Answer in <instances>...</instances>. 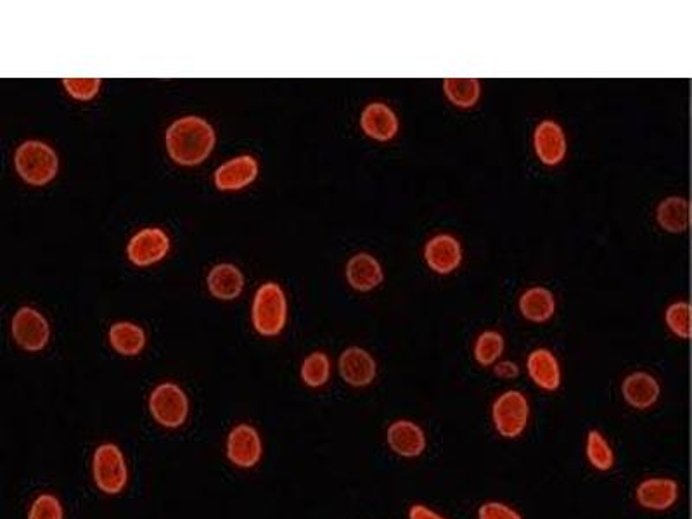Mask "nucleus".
I'll return each mask as SVG.
<instances>
[{"instance_id":"7","label":"nucleus","mask_w":692,"mask_h":519,"mask_svg":"<svg viewBox=\"0 0 692 519\" xmlns=\"http://www.w3.org/2000/svg\"><path fill=\"white\" fill-rule=\"evenodd\" d=\"M263 438L257 426L239 423L232 426L225 438V457L234 468L253 469L263 459Z\"/></svg>"},{"instance_id":"33","label":"nucleus","mask_w":692,"mask_h":519,"mask_svg":"<svg viewBox=\"0 0 692 519\" xmlns=\"http://www.w3.org/2000/svg\"><path fill=\"white\" fill-rule=\"evenodd\" d=\"M494 372L497 378L514 379L519 374V367L518 364H514L511 360H504V362H499L494 367Z\"/></svg>"},{"instance_id":"18","label":"nucleus","mask_w":692,"mask_h":519,"mask_svg":"<svg viewBox=\"0 0 692 519\" xmlns=\"http://www.w3.org/2000/svg\"><path fill=\"white\" fill-rule=\"evenodd\" d=\"M526 369L533 383L545 391H556L561 386V367L556 355L547 348H537L526 360Z\"/></svg>"},{"instance_id":"15","label":"nucleus","mask_w":692,"mask_h":519,"mask_svg":"<svg viewBox=\"0 0 692 519\" xmlns=\"http://www.w3.org/2000/svg\"><path fill=\"white\" fill-rule=\"evenodd\" d=\"M258 175V163L253 156H238L229 160L215 170L213 180L220 191H239L255 182Z\"/></svg>"},{"instance_id":"13","label":"nucleus","mask_w":692,"mask_h":519,"mask_svg":"<svg viewBox=\"0 0 692 519\" xmlns=\"http://www.w3.org/2000/svg\"><path fill=\"white\" fill-rule=\"evenodd\" d=\"M623 400L632 409L637 411H648L658 400H660L661 386L658 379L654 378L649 372H632L630 376L623 379L622 383Z\"/></svg>"},{"instance_id":"4","label":"nucleus","mask_w":692,"mask_h":519,"mask_svg":"<svg viewBox=\"0 0 692 519\" xmlns=\"http://www.w3.org/2000/svg\"><path fill=\"white\" fill-rule=\"evenodd\" d=\"M14 167L26 184L42 187L58 175V154L45 142L26 141L16 149Z\"/></svg>"},{"instance_id":"1","label":"nucleus","mask_w":692,"mask_h":519,"mask_svg":"<svg viewBox=\"0 0 692 519\" xmlns=\"http://www.w3.org/2000/svg\"><path fill=\"white\" fill-rule=\"evenodd\" d=\"M168 154L182 167H196L212 154L215 130L199 116H184L170 125L165 135Z\"/></svg>"},{"instance_id":"20","label":"nucleus","mask_w":692,"mask_h":519,"mask_svg":"<svg viewBox=\"0 0 692 519\" xmlns=\"http://www.w3.org/2000/svg\"><path fill=\"white\" fill-rule=\"evenodd\" d=\"M206 284L215 298L229 302L243 293L244 277L236 265L218 263L210 270Z\"/></svg>"},{"instance_id":"16","label":"nucleus","mask_w":692,"mask_h":519,"mask_svg":"<svg viewBox=\"0 0 692 519\" xmlns=\"http://www.w3.org/2000/svg\"><path fill=\"white\" fill-rule=\"evenodd\" d=\"M533 146L544 165L547 167L559 165L566 154V137H564L563 129L552 120L539 123V127L533 134Z\"/></svg>"},{"instance_id":"32","label":"nucleus","mask_w":692,"mask_h":519,"mask_svg":"<svg viewBox=\"0 0 692 519\" xmlns=\"http://www.w3.org/2000/svg\"><path fill=\"white\" fill-rule=\"evenodd\" d=\"M409 519H447L440 513L433 511L431 507L424 506V504H414L409 509Z\"/></svg>"},{"instance_id":"14","label":"nucleus","mask_w":692,"mask_h":519,"mask_svg":"<svg viewBox=\"0 0 692 519\" xmlns=\"http://www.w3.org/2000/svg\"><path fill=\"white\" fill-rule=\"evenodd\" d=\"M424 258L428 267L435 270L436 274L447 276L461 265V243L449 234H438L426 244Z\"/></svg>"},{"instance_id":"10","label":"nucleus","mask_w":692,"mask_h":519,"mask_svg":"<svg viewBox=\"0 0 692 519\" xmlns=\"http://www.w3.org/2000/svg\"><path fill=\"white\" fill-rule=\"evenodd\" d=\"M386 443L393 454L404 459H417L424 454L428 440L419 424L409 419H398L386 430Z\"/></svg>"},{"instance_id":"19","label":"nucleus","mask_w":692,"mask_h":519,"mask_svg":"<svg viewBox=\"0 0 692 519\" xmlns=\"http://www.w3.org/2000/svg\"><path fill=\"white\" fill-rule=\"evenodd\" d=\"M381 263L369 253H359L346 263V279L357 291H371L383 282Z\"/></svg>"},{"instance_id":"30","label":"nucleus","mask_w":692,"mask_h":519,"mask_svg":"<svg viewBox=\"0 0 692 519\" xmlns=\"http://www.w3.org/2000/svg\"><path fill=\"white\" fill-rule=\"evenodd\" d=\"M63 85L73 99L90 101L101 89V80L99 78H65Z\"/></svg>"},{"instance_id":"29","label":"nucleus","mask_w":692,"mask_h":519,"mask_svg":"<svg viewBox=\"0 0 692 519\" xmlns=\"http://www.w3.org/2000/svg\"><path fill=\"white\" fill-rule=\"evenodd\" d=\"M665 321L675 336L682 340L692 338V307L687 302H677L667 308Z\"/></svg>"},{"instance_id":"28","label":"nucleus","mask_w":692,"mask_h":519,"mask_svg":"<svg viewBox=\"0 0 692 519\" xmlns=\"http://www.w3.org/2000/svg\"><path fill=\"white\" fill-rule=\"evenodd\" d=\"M26 519H65V507L58 495L42 492L30 502Z\"/></svg>"},{"instance_id":"9","label":"nucleus","mask_w":692,"mask_h":519,"mask_svg":"<svg viewBox=\"0 0 692 519\" xmlns=\"http://www.w3.org/2000/svg\"><path fill=\"white\" fill-rule=\"evenodd\" d=\"M168 251H170V238L167 232L158 227H149L137 232L127 246L129 260L137 267H148L153 263L161 262L167 257Z\"/></svg>"},{"instance_id":"3","label":"nucleus","mask_w":692,"mask_h":519,"mask_svg":"<svg viewBox=\"0 0 692 519\" xmlns=\"http://www.w3.org/2000/svg\"><path fill=\"white\" fill-rule=\"evenodd\" d=\"M149 416L165 430H180L191 414V402L184 388L177 383L165 381L154 386L148 397Z\"/></svg>"},{"instance_id":"21","label":"nucleus","mask_w":692,"mask_h":519,"mask_svg":"<svg viewBox=\"0 0 692 519\" xmlns=\"http://www.w3.org/2000/svg\"><path fill=\"white\" fill-rule=\"evenodd\" d=\"M656 220L661 225V229L667 232H673V234L686 232L692 222L691 203L680 196L663 199L656 210Z\"/></svg>"},{"instance_id":"22","label":"nucleus","mask_w":692,"mask_h":519,"mask_svg":"<svg viewBox=\"0 0 692 519\" xmlns=\"http://www.w3.org/2000/svg\"><path fill=\"white\" fill-rule=\"evenodd\" d=\"M109 345L123 357H135L146 348V333L134 322H116L108 333Z\"/></svg>"},{"instance_id":"5","label":"nucleus","mask_w":692,"mask_h":519,"mask_svg":"<svg viewBox=\"0 0 692 519\" xmlns=\"http://www.w3.org/2000/svg\"><path fill=\"white\" fill-rule=\"evenodd\" d=\"M288 319V302L281 286L276 282H267L260 286L253 300L251 321L260 336L274 338L282 333Z\"/></svg>"},{"instance_id":"31","label":"nucleus","mask_w":692,"mask_h":519,"mask_svg":"<svg viewBox=\"0 0 692 519\" xmlns=\"http://www.w3.org/2000/svg\"><path fill=\"white\" fill-rule=\"evenodd\" d=\"M478 519H523V516L514 507L507 506L504 502L490 500L481 504L478 509Z\"/></svg>"},{"instance_id":"23","label":"nucleus","mask_w":692,"mask_h":519,"mask_svg":"<svg viewBox=\"0 0 692 519\" xmlns=\"http://www.w3.org/2000/svg\"><path fill=\"white\" fill-rule=\"evenodd\" d=\"M519 310L530 322H547L556 312V300L545 288H530L519 298Z\"/></svg>"},{"instance_id":"26","label":"nucleus","mask_w":692,"mask_h":519,"mask_svg":"<svg viewBox=\"0 0 692 519\" xmlns=\"http://www.w3.org/2000/svg\"><path fill=\"white\" fill-rule=\"evenodd\" d=\"M300 378L308 388H322L331 378V360L324 352H314L303 360Z\"/></svg>"},{"instance_id":"2","label":"nucleus","mask_w":692,"mask_h":519,"mask_svg":"<svg viewBox=\"0 0 692 519\" xmlns=\"http://www.w3.org/2000/svg\"><path fill=\"white\" fill-rule=\"evenodd\" d=\"M90 475L94 487L101 494L116 497L129 487V462L120 445L103 442L97 445L90 457Z\"/></svg>"},{"instance_id":"24","label":"nucleus","mask_w":692,"mask_h":519,"mask_svg":"<svg viewBox=\"0 0 692 519\" xmlns=\"http://www.w3.org/2000/svg\"><path fill=\"white\" fill-rule=\"evenodd\" d=\"M585 455L592 468L606 473L615 466V450L609 445L606 436L601 431L590 430L585 440Z\"/></svg>"},{"instance_id":"6","label":"nucleus","mask_w":692,"mask_h":519,"mask_svg":"<svg viewBox=\"0 0 692 519\" xmlns=\"http://www.w3.org/2000/svg\"><path fill=\"white\" fill-rule=\"evenodd\" d=\"M495 431L506 440H514L525 433L530 421V402L518 390H507L495 398L492 405Z\"/></svg>"},{"instance_id":"27","label":"nucleus","mask_w":692,"mask_h":519,"mask_svg":"<svg viewBox=\"0 0 692 519\" xmlns=\"http://www.w3.org/2000/svg\"><path fill=\"white\" fill-rule=\"evenodd\" d=\"M504 353V338L497 331H485L475 343V359L480 366H494Z\"/></svg>"},{"instance_id":"8","label":"nucleus","mask_w":692,"mask_h":519,"mask_svg":"<svg viewBox=\"0 0 692 519\" xmlns=\"http://www.w3.org/2000/svg\"><path fill=\"white\" fill-rule=\"evenodd\" d=\"M11 333L16 345L30 353L42 352L51 340L49 322L39 310L32 307H21L14 314Z\"/></svg>"},{"instance_id":"11","label":"nucleus","mask_w":692,"mask_h":519,"mask_svg":"<svg viewBox=\"0 0 692 519\" xmlns=\"http://www.w3.org/2000/svg\"><path fill=\"white\" fill-rule=\"evenodd\" d=\"M338 371L346 385L353 388H366L372 385V381L378 376V364L371 353L364 348L350 346L340 355Z\"/></svg>"},{"instance_id":"17","label":"nucleus","mask_w":692,"mask_h":519,"mask_svg":"<svg viewBox=\"0 0 692 519\" xmlns=\"http://www.w3.org/2000/svg\"><path fill=\"white\" fill-rule=\"evenodd\" d=\"M360 127L374 141H391L398 132V118L390 106L372 103L362 111Z\"/></svg>"},{"instance_id":"12","label":"nucleus","mask_w":692,"mask_h":519,"mask_svg":"<svg viewBox=\"0 0 692 519\" xmlns=\"http://www.w3.org/2000/svg\"><path fill=\"white\" fill-rule=\"evenodd\" d=\"M680 488L672 478H646L635 490V500L648 511H668L679 500Z\"/></svg>"},{"instance_id":"25","label":"nucleus","mask_w":692,"mask_h":519,"mask_svg":"<svg viewBox=\"0 0 692 519\" xmlns=\"http://www.w3.org/2000/svg\"><path fill=\"white\" fill-rule=\"evenodd\" d=\"M443 90L457 108H473L480 99V82L476 78H447L443 80Z\"/></svg>"}]
</instances>
